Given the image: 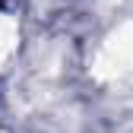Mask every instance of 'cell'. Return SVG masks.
<instances>
[{
	"instance_id": "cell-2",
	"label": "cell",
	"mask_w": 133,
	"mask_h": 133,
	"mask_svg": "<svg viewBox=\"0 0 133 133\" xmlns=\"http://www.w3.org/2000/svg\"><path fill=\"white\" fill-rule=\"evenodd\" d=\"M16 41H19V25H16V19L0 13V66L13 57Z\"/></svg>"
},
{
	"instance_id": "cell-1",
	"label": "cell",
	"mask_w": 133,
	"mask_h": 133,
	"mask_svg": "<svg viewBox=\"0 0 133 133\" xmlns=\"http://www.w3.org/2000/svg\"><path fill=\"white\" fill-rule=\"evenodd\" d=\"M133 70V22H121L117 29H111L102 48L92 57V76L95 79H121Z\"/></svg>"
}]
</instances>
